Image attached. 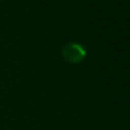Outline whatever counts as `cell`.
<instances>
[{"instance_id": "cell-1", "label": "cell", "mask_w": 130, "mask_h": 130, "mask_svg": "<svg viewBox=\"0 0 130 130\" xmlns=\"http://www.w3.org/2000/svg\"><path fill=\"white\" fill-rule=\"evenodd\" d=\"M62 55L70 63H80L87 56V50L81 43L69 42L62 49Z\"/></svg>"}]
</instances>
